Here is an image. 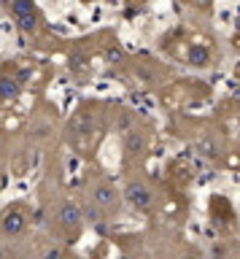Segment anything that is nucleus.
I'll return each instance as SVG.
<instances>
[{"mask_svg":"<svg viewBox=\"0 0 240 259\" xmlns=\"http://www.w3.org/2000/svg\"><path fill=\"white\" fill-rule=\"evenodd\" d=\"M57 224L70 235V238H73V235H78V232H81V227H84L81 208L73 205V202H62V205L57 208Z\"/></svg>","mask_w":240,"mask_h":259,"instance_id":"nucleus-1","label":"nucleus"},{"mask_svg":"<svg viewBox=\"0 0 240 259\" xmlns=\"http://www.w3.org/2000/svg\"><path fill=\"white\" fill-rule=\"evenodd\" d=\"M27 227V216L22 208H9L3 216H0V235L6 238H19Z\"/></svg>","mask_w":240,"mask_h":259,"instance_id":"nucleus-2","label":"nucleus"},{"mask_svg":"<svg viewBox=\"0 0 240 259\" xmlns=\"http://www.w3.org/2000/svg\"><path fill=\"white\" fill-rule=\"evenodd\" d=\"M124 194L138 210H149L151 202H154V194H151V189L143 181H130L124 186Z\"/></svg>","mask_w":240,"mask_h":259,"instance_id":"nucleus-3","label":"nucleus"},{"mask_svg":"<svg viewBox=\"0 0 240 259\" xmlns=\"http://www.w3.org/2000/svg\"><path fill=\"white\" fill-rule=\"evenodd\" d=\"M92 202L100 210H114L119 205V194H116V189L111 184H98L92 189Z\"/></svg>","mask_w":240,"mask_h":259,"instance_id":"nucleus-4","label":"nucleus"},{"mask_svg":"<svg viewBox=\"0 0 240 259\" xmlns=\"http://www.w3.org/2000/svg\"><path fill=\"white\" fill-rule=\"evenodd\" d=\"M124 151H127V157H138V154L143 151V135H140V133H130Z\"/></svg>","mask_w":240,"mask_h":259,"instance_id":"nucleus-5","label":"nucleus"},{"mask_svg":"<svg viewBox=\"0 0 240 259\" xmlns=\"http://www.w3.org/2000/svg\"><path fill=\"white\" fill-rule=\"evenodd\" d=\"M81 216L89 219V222H103V219H106V216H103V210L94 205V202H92V205H86V208H81Z\"/></svg>","mask_w":240,"mask_h":259,"instance_id":"nucleus-6","label":"nucleus"},{"mask_svg":"<svg viewBox=\"0 0 240 259\" xmlns=\"http://www.w3.org/2000/svg\"><path fill=\"white\" fill-rule=\"evenodd\" d=\"M0 259H9V248L6 246H0Z\"/></svg>","mask_w":240,"mask_h":259,"instance_id":"nucleus-7","label":"nucleus"},{"mask_svg":"<svg viewBox=\"0 0 240 259\" xmlns=\"http://www.w3.org/2000/svg\"><path fill=\"white\" fill-rule=\"evenodd\" d=\"M189 259H197V256H189Z\"/></svg>","mask_w":240,"mask_h":259,"instance_id":"nucleus-8","label":"nucleus"}]
</instances>
